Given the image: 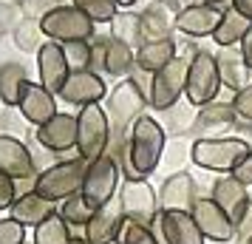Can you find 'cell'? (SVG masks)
I'll return each instance as SVG.
<instances>
[{"label":"cell","instance_id":"34","mask_svg":"<svg viewBox=\"0 0 252 244\" xmlns=\"http://www.w3.org/2000/svg\"><path fill=\"white\" fill-rule=\"evenodd\" d=\"M43 29L37 20H20V26L14 29V46L20 48V51H40V48L46 46L43 43Z\"/></svg>","mask_w":252,"mask_h":244},{"label":"cell","instance_id":"52","mask_svg":"<svg viewBox=\"0 0 252 244\" xmlns=\"http://www.w3.org/2000/svg\"><path fill=\"white\" fill-rule=\"evenodd\" d=\"M250 244H252V242H250Z\"/></svg>","mask_w":252,"mask_h":244},{"label":"cell","instance_id":"39","mask_svg":"<svg viewBox=\"0 0 252 244\" xmlns=\"http://www.w3.org/2000/svg\"><path fill=\"white\" fill-rule=\"evenodd\" d=\"M232 108H235V116H241L244 122H252V82L232 97Z\"/></svg>","mask_w":252,"mask_h":244},{"label":"cell","instance_id":"17","mask_svg":"<svg viewBox=\"0 0 252 244\" xmlns=\"http://www.w3.org/2000/svg\"><path fill=\"white\" fill-rule=\"evenodd\" d=\"M77 134H80L77 116L60 111L51 122H46L43 128H37V142L51 153H65L71 148H77Z\"/></svg>","mask_w":252,"mask_h":244},{"label":"cell","instance_id":"44","mask_svg":"<svg viewBox=\"0 0 252 244\" xmlns=\"http://www.w3.org/2000/svg\"><path fill=\"white\" fill-rule=\"evenodd\" d=\"M241 60H244L247 69H252V26H250V32H247V37L241 40Z\"/></svg>","mask_w":252,"mask_h":244},{"label":"cell","instance_id":"14","mask_svg":"<svg viewBox=\"0 0 252 244\" xmlns=\"http://www.w3.org/2000/svg\"><path fill=\"white\" fill-rule=\"evenodd\" d=\"M17 108H20V114H23L32 125H37V128H43L46 122H51V119L60 114L57 111V97L48 91L46 85L32 82V80L26 82Z\"/></svg>","mask_w":252,"mask_h":244},{"label":"cell","instance_id":"21","mask_svg":"<svg viewBox=\"0 0 252 244\" xmlns=\"http://www.w3.org/2000/svg\"><path fill=\"white\" fill-rule=\"evenodd\" d=\"M159 227L167 244H204V233L198 230L193 213L184 210H164L159 213Z\"/></svg>","mask_w":252,"mask_h":244},{"label":"cell","instance_id":"1","mask_svg":"<svg viewBox=\"0 0 252 244\" xmlns=\"http://www.w3.org/2000/svg\"><path fill=\"white\" fill-rule=\"evenodd\" d=\"M164 153V128L153 116H142L133 122L127 134V148L122 156V165L127 171V179H148L161 162Z\"/></svg>","mask_w":252,"mask_h":244},{"label":"cell","instance_id":"45","mask_svg":"<svg viewBox=\"0 0 252 244\" xmlns=\"http://www.w3.org/2000/svg\"><path fill=\"white\" fill-rule=\"evenodd\" d=\"M232 9L238 14H244L247 20H252V0H232Z\"/></svg>","mask_w":252,"mask_h":244},{"label":"cell","instance_id":"3","mask_svg":"<svg viewBox=\"0 0 252 244\" xmlns=\"http://www.w3.org/2000/svg\"><path fill=\"white\" fill-rule=\"evenodd\" d=\"M88 176V162L85 159H65L46 168L43 174H37L34 179V190L48 202H65L71 196H80L82 185Z\"/></svg>","mask_w":252,"mask_h":244},{"label":"cell","instance_id":"5","mask_svg":"<svg viewBox=\"0 0 252 244\" xmlns=\"http://www.w3.org/2000/svg\"><path fill=\"white\" fill-rule=\"evenodd\" d=\"M148 94L142 91V85L136 80H122L119 85H114V91L108 97V119H111V131L114 134H125L127 128H133V122L145 116L148 108Z\"/></svg>","mask_w":252,"mask_h":244},{"label":"cell","instance_id":"8","mask_svg":"<svg viewBox=\"0 0 252 244\" xmlns=\"http://www.w3.org/2000/svg\"><path fill=\"white\" fill-rule=\"evenodd\" d=\"M187 69H190V60L176 57L173 63H167L161 71H156L150 77V91H148L150 108L170 111L173 105L179 103V97L187 94Z\"/></svg>","mask_w":252,"mask_h":244},{"label":"cell","instance_id":"18","mask_svg":"<svg viewBox=\"0 0 252 244\" xmlns=\"http://www.w3.org/2000/svg\"><path fill=\"white\" fill-rule=\"evenodd\" d=\"M213 199L221 205V210H224L235 224H241V219H244L247 210H250L252 193L247 190V185H241L232 174H227V176H218L216 179V185H213Z\"/></svg>","mask_w":252,"mask_h":244},{"label":"cell","instance_id":"2","mask_svg":"<svg viewBox=\"0 0 252 244\" xmlns=\"http://www.w3.org/2000/svg\"><path fill=\"white\" fill-rule=\"evenodd\" d=\"M252 148L247 139L238 137H198L190 148V159L204 171H218V174H232Z\"/></svg>","mask_w":252,"mask_h":244},{"label":"cell","instance_id":"24","mask_svg":"<svg viewBox=\"0 0 252 244\" xmlns=\"http://www.w3.org/2000/svg\"><path fill=\"white\" fill-rule=\"evenodd\" d=\"M173 60H176V40L173 37H167V40H153V43H145L136 51V69L153 77L156 71H161Z\"/></svg>","mask_w":252,"mask_h":244},{"label":"cell","instance_id":"15","mask_svg":"<svg viewBox=\"0 0 252 244\" xmlns=\"http://www.w3.org/2000/svg\"><path fill=\"white\" fill-rule=\"evenodd\" d=\"M105 82L99 74L94 71H71L68 82L63 85L60 97L68 105H80V108H88V105H99V100H105Z\"/></svg>","mask_w":252,"mask_h":244},{"label":"cell","instance_id":"29","mask_svg":"<svg viewBox=\"0 0 252 244\" xmlns=\"http://www.w3.org/2000/svg\"><path fill=\"white\" fill-rule=\"evenodd\" d=\"M133 66H136L133 48L125 46L122 40L108 37V48H105V74H111V77H125Z\"/></svg>","mask_w":252,"mask_h":244},{"label":"cell","instance_id":"23","mask_svg":"<svg viewBox=\"0 0 252 244\" xmlns=\"http://www.w3.org/2000/svg\"><path fill=\"white\" fill-rule=\"evenodd\" d=\"M57 210H54V202H48V199H43L37 190H29V193H23V196L14 202L12 208V219L20 221L23 227H40L46 219H51Z\"/></svg>","mask_w":252,"mask_h":244},{"label":"cell","instance_id":"37","mask_svg":"<svg viewBox=\"0 0 252 244\" xmlns=\"http://www.w3.org/2000/svg\"><path fill=\"white\" fill-rule=\"evenodd\" d=\"M119 244H159V242H156V236H153L150 227L136 224V221H127L125 230H122V242Z\"/></svg>","mask_w":252,"mask_h":244},{"label":"cell","instance_id":"41","mask_svg":"<svg viewBox=\"0 0 252 244\" xmlns=\"http://www.w3.org/2000/svg\"><path fill=\"white\" fill-rule=\"evenodd\" d=\"M14 202H17V193H14V179L9 174H3V171H0V210L14 208Z\"/></svg>","mask_w":252,"mask_h":244},{"label":"cell","instance_id":"32","mask_svg":"<svg viewBox=\"0 0 252 244\" xmlns=\"http://www.w3.org/2000/svg\"><path fill=\"white\" fill-rule=\"evenodd\" d=\"M71 3L91 23H114V17L119 14V3L116 0H71Z\"/></svg>","mask_w":252,"mask_h":244},{"label":"cell","instance_id":"25","mask_svg":"<svg viewBox=\"0 0 252 244\" xmlns=\"http://www.w3.org/2000/svg\"><path fill=\"white\" fill-rule=\"evenodd\" d=\"M26 82H29V77H26L23 63H3L0 66V103L17 108Z\"/></svg>","mask_w":252,"mask_h":244},{"label":"cell","instance_id":"26","mask_svg":"<svg viewBox=\"0 0 252 244\" xmlns=\"http://www.w3.org/2000/svg\"><path fill=\"white\" fill-rule=\"evenodd\" d=\"M250 26H252V20H247V17L238 14L235 9H227L224 17H221V26H218L216 35H213V40H216L221 48H229V46H235V43L241 46V40L247 37Z\"/></svg>","mask_w":252,"mask_h":244},{"label":"cell","instance_id":"30","mask_svg":"<svg viewBox=\"0 0 252 244\" xmlns=\"http://www.w3.org/2000/svg\"><path fill=\"white\" fill-rule=\"evenodd\" d=\"M218 71H221V82L232 88V91L238 94L241 88H247L250 82H247V66H244V60L241 54H232V51H221L218 54Z\"/></svg>","mask_w":252,"mask_h":244},{"label":"cell","instance_id":"10","mask_svg":"<svg viewBox=\"0 0 252 244\" xmlns=\"http://www.w3.org/2000/svg\"><path fill=\"white\" fill-rule=\"evenodd\" d=\"M119 159L111 153L99 156L94 165H88V176L82 185V196L91 202V208H102L108 202H114V193L119 187Z\"/></svg>","mask_w":252,"mask_h":244},{"label":"cell","instance_id":"16","mask_svg":"<svg viewBox=\"0 0 252 244\" xmlns=\"http://www.w3.org/2000/svg\"><path fill=\"white\" fill-rule=\"evenodd\" d=\"M224 12L218 6H204V3H190L184 6L176 17V29L187 37H213L221 26Z\"/></svg>","mask_w":252,"mask_h":244},{"label":"cell","instance_id":"36","mask_svg":"<svg viewBox=\"0 0 252 244\" xmlns=\"http://www.w3.org/2000/svg\"><path fill=\"white\" fill-rule=\"evenodd\" d=\"M60 3L57 0H20V12H23V20H43L48 12H54Z\"/></svg>","mask_w":252,"mask_h":244},{"label":"cell","instance_id":"4","mask_svg":"<svg viewBox=\"0 0 252 244\" xmlns=\"http://www.w3.org/2000/svg\"><path fill=\"white\" fill-rule=\"evenodd\" d=\"M77 125H80V134H77V153H80V159L94 165L99 156L108 153V145H111V119H108V111H105L102 105L80 108Z\"/></svg>","mask_w":252,"mask_h":244},{"label":"cell","instance_id":"51","mask_svg":"<svg viewBox=\"0 0 252 244\" xmlns=\"http://www.w3.org/2000/svg\"><path fill=\"white\" fill-rule=\"evenodd\" d=\"M250 205H252V202H250Z\"/></svg>","mask_w":252,"mask_h":244},{"label":"cell","instance_id":"27","mask_svg":"<svg viewBox=\"0 0 252 244\" xmlns=\"http://www.w3.org/2000/svg\"><path fill=\"white\" fill-rule=\"evenodd\" d=\"M232 119H235V108L232 103H210L204 105L193 119V131L195 134H201V131H210V128H224V125H232Z\"/></svg>","mask_w":252,"mask_h":244},{"label":"cell","instance_id":"47","mask_svg":"<svg viewBox=\"0 0 252 244\" xmlns=\"http://www.w3.org/2000/svg\"><path fill=\"white\" fill-rule=\"evenodd\" d=\"M116 3H119V6H122V9H130V6H133V3H136V0H116Z\"/></svg>","mask_w":252,"mask_h":244},{"label":"cell","instance_id":"13","mask_svg":"<svg viewBox=\"0 0 252 244\" xmlns=\"http://www.w3.org/2000/svg\"><path fill=\"white\" fill-rule=\"evenodd\" d=\"M37 74H40V85H46L54 97H60L63 85L71 77V66H68L65 51H63L60 43L46 40V46L37 51Z\"/></svg>","mask_w":252,"mask_h":244},{"label":"cell","instance_id":"35","mask_svg":"<svg viewBox=\"0 0 252 244\" xmlns=\"http://www.w3.org/2000/svg\"><path fill=\"white\" fill-rule=\"evenodd\" d=\"M63 51H65V60H68L71 71H91V60H94L91 40L65 43V46H63Z\"/></svg>","mask_w":252,"mask_h":244},{"label":"cell","instance_id":"40","mask_svg":"<svg viewBox=\"0 0 252 244\" xmlns=\"http://www.w3.org/2000/svg\"><path fill=\"white\" fill-rule=\"evenodd\" d=\"M20 17H23L20 6L0 0V35H3V32H9V29H17V26H20Z\"/></svg>","mask_w":252,"mask_h":244},{"label":"cell","instance_id":"28","mask_svg":"<svg viewBox=\"0 0 252 244\" xmlns=\"http://www.w3.org/2000/svg\"><path fill=\"white\" fill-rule=\"evenodd\" d=\"M111 37L122 40L125 46H145V35H142V14L136 12H119L111 23Z\"/></svg>","mask_w":252,"mask_h":244},{"label":"cell","instance_id":"50","mask_svg":"<svg viewBox=\"0 0 252 244\" xmlns=\"http://www.w3.org/2000/svg\"><path fill=\"white\" fill-rule=\"evenodd\" d=\"M26 244H29V242H26ZM32 244H34V242H32Z\"/></svg>","mask_w":252,"mask_h":244},{"label":"cell","instance_id":"33","mask_svg":"<svg viewBox=\"0 0 252 244\" xmlns=\"http://www.w3.org/2000/svg\"><path fill=\"white\" fill-rule=\"evenodd\" d=\"M96 213V208H91V202L82 196H71V199H65L63 205H60V216L68 221L71 227H85L88 221H91V216Z\"/></svg>","mask_w":252,"mask_h":244},{"label":"cell","instance_id":"7","mask_svg":"<svg viewBox=\"0 0 252 244\" xmlns=\"http://www.w3.org/2000/svg\"><path fill=\"white\" fill-rule=\"evenodd\" d=\"M40 29L43 35L51 40V43H80V40H94V29L96 23H91L80 9L74 6H57L54 12H48L43 20H40Z\"/></svg>","mask_w":252,"mask_h":244},{"label":"cell","instance_id":"22","mask_svg":"<svg viewBox=\"0 0 252 244\" xmlns=\"http://www.w3.org/2000/svg\"><path fill=\"white\" fill-rule=\"evenodd\" d=\"M0 171L12 179H29L34 176V159L20 139L0 134Z\"/></svg>","mask_w":252,"mask_h":244},{"label":"cell","instance_id":"46","mask_svg":"<svg viewBox=\"0 0 252 244\" xmlns=\"http://www.w3.org/2000/svg\"><path fill=\"white\" fill-rule=\"evenodd\" d=\"M195 3H204V6H221L224 0H195ZM229 3H232V0H229Z\"/></svg>","mask_w":252,"mask_h":244},{"label":"cell","instance_id":"48","mask_svg":"<svg viewBox=\"0 0 252 244\" xmlns=\"http://www.w3.org/2000/svg\"><path fill=\"white\" fill-rule=\"evenodd\" d=\"M71 244H88L85 239H71Z\"/></svg>","mask_w":252,"mask_h":244},{"label":"cell","instance_id":"38","mask_svg":"<svg viewBox=\"0 0 252 244\" xmlns=\"http://www.w3.org/2000/svg\"><path fill=\"white\" fill-rule=\"evenodd\" d=\"M0 244H26V227L12 216L0 219Z\"/></svg>","mask_w":252,"mask_h":244},{"label":"cell","instance_id":"12","mask_svg":"<svg viewBox=\"0 0 252 244\" xmlns=\"http://www.w3.org/2000/svg\"><path fill=\"white\" fill-rule=\"evenodd\" d=\"M125 210H122V202L114 199L102 208H96V213L91 216V221L85 224V242L88 244H119L116 239L125 230Z\"/></svg>","mask_w":252,"mask_h":244},{"label":"cell","instance_id":"19","mask_svg":"<svg viewBox=\"0 0 252 244\" xmlns=\"http://www.w3.org/2000/svg\"><path fill=\"white\" fill-rule=\"evenodd\" d=\"M179 12L182 9H176V0H153L148 9L142 12V35H145V43L167 40L170 32L176 29Z\"/></svg>","mask_w":252,"mask_h":244},{"label":"cell","instance_id":"49","mask_svg":"<svg viewBox=\"0 0 252 244\" xmlns=\"http://www.w3.org/2000/svg\"><path fill=\"white\" fill-rule=\"evenodd\" d=\"M238 244H247V242H238Z\"/></svg>","mask_w":252,"mask_h":244},{"label":"cell","instance_id":"6","mask_svg":"<svg viewBox=\"0 0 252 244\" xmlns=\"http://www.w3.org/2000/svg\"><path fill=\"white\" fill-rule=\"evenodd\" d=\"M221 71H218V57L210 51H195L190 57V69H187V100L195 108L216 103L218 91H221Z\"/></svg>","mask_w":252,"mask_h":244},{"label":"cell","instance_id":"20","mask_svg":"<svg viewBox=\"0 0 252 244\" xmlns=\"http://www.w3.org/2000/svg\"><path fill=\"white\" fill-rule=\"evenodd\" d=\"M195 182L193 176L187 174V171H179V174H173L164 179V185L159 187V210H184V213H190L195 205Z\"/></svg>","mask_w":252,"mask_h":244},{"label":"cell","instance_id":"31","mask_svg":"<svg viewBox=\"0 0 252 244\" xmlns=\"http://www.w3.org/2000/svg\"><path fill=\"white\" fill-rule=\"evenodd\" d=\"M71 224L60 213L46 219L40 227H34V244H71Z\"/></svg>","mask_w":252,"mask_h":244},{"label":"cell","instance_id":"11","mask_svg":"<svg viewBox=\"0 0 252 244\" xmlns=\"http://www.w3.org/2000/svg\"><path fill=\"white\" fill-rule=\"evenodd\" d=\"M190 213H193L198 230L204 233V239H210V242L227 244V242H232V239L238 236V224L229 219L224 210H221V205H218L213 196H210V199L198 196Z\"/></svg>","mask_w":252,"mask_h":244},{"label":"cell","instance_id":"9","mask_svg":"<svg viewBox=\"0 0 252 244\" xmlns=\"http://www.w3.org/2000/svg\"><path fill=\"white\" fill-rule=\"evenodd\" d=\"M119 202H122V210H125V219L145 224V227H150L156 221V216L161 213L159 193L150 187L148 179H127L119 190Z\"/></svg>","mask_w":252,"mask_h":244},{"label":"cell","instance_id":"43","mask_svg":"<svg viewBox=\"0 0 252 244\" xmlns=\"http://www.w3.org/2000/svg\"><path fill=\"white\" fill-rule=\"evenodd\" d=\"M232 176L238 179L241 185H247V187L252 185V153H250V156H247V159H244V162L238 165V168H235V171H232Z\"/></svg>","mask_w":252,"mask_h":244},{"label":"cell","instance_id":"42","mask_svg":"<svg viewBox=\"0 0 252 244\" xmlns=\"http://www.w3.org/2000/svg\"><path fill=\"white\" fill-rule=\"evenodd\" d=\"M91 48H94L91 71H94V74H99V71H105V48H108V37H94Z\"/></svg>","mask_w":252,"mask_h":244}]
</instances>
